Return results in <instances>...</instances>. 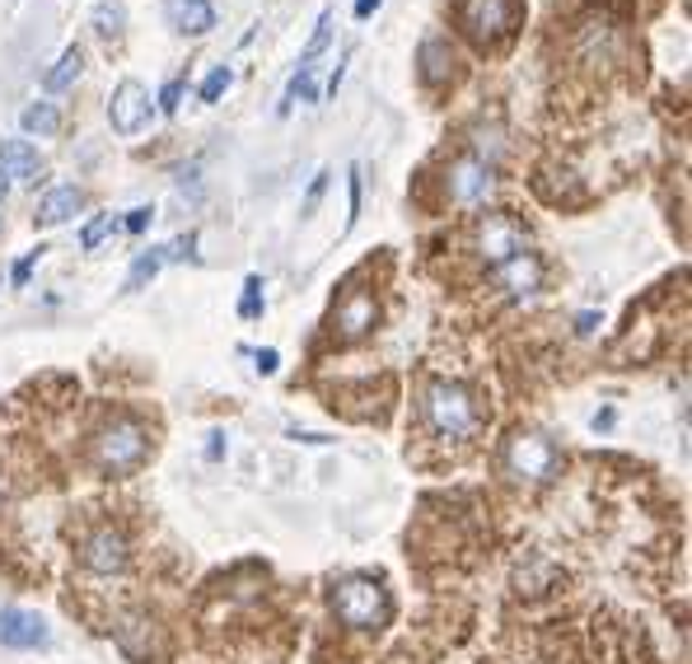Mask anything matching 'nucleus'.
I'll return each mask as SVG.
<instances>
[{
    "mask_svg": "<svg viewBox=\"0 0 692 664\" xmlns=\"http://www.w3.org/2000/svg\"><path fill=\"white\" fill-rule=\"evenodd\" d=\"M422 417H426V426L435 436L468 440V436H478V426H482V407H478V398H472L464 384L435 379L426 388V398H422Z\"/></svg>",
    "mask_w": 692,
    "mask_h": 664,
    "instance_id": "nucleus-1",
    "label": "nucleus"
},
{
    "mask_svg": "<svg viewBox=\"0 0 692 664\" xmlns=\"http://www.w3.org/2000/svg\"><path fill=\"white\" fill-rule=\"evenodd\" d=\"M150 454V436L141 421L131 417H113L104 431L94 436V463L104 468V473H131V468H141Z\"/></svg>",
    "mask_w": 692,
    "mask_h": 664,
    "instance_id": "nucleus-2",
    "label": "nucleus"
},
{
    "mask_svg": "<svg viewBox=\"0 0 692 664\" xmlns=\"http://www.w3.org/2000/svg\"><path fill=\"white\" fill-rule=\"evenodd\" d=\"M557 463H562L557 445L539 431H515L501 449V468H505L510 482H547L557 473Z\"/></svg>",
    "mask_w": 692,
    "mask_h": 664,
    "instance_id": "nucleus-3",
    "label": "nucleus"
},
{
    "mask_svg": "<svg viewBox=\"0 0 692 664\" xmlns=\"http://www.w3.org/2000/svg\"><path fill=\"white\" fill-rule=\"evenodd\" d=\"M332 613H338L347 628H380L388 618V595L384 585H374L370 576H347L332 585Z\"/></svg>",
    "mask_w": 692,
    "mask_h": 664,
    "instance_id": "nucleus-4",
    "label": "nucleus"
},
{
    "mask_svg": "<svg viewBox=\"0 0 692 664\" xmlns=\"http://www.w3.org/2000/svg\"><path fill=\"white\" fill-rule=\"evenodd\" d=\"M459 24L478 47H497L520 29L515 0H459Z\"/></svg>",
    "mask_w": 692,
    "mask_h": 664,
    "instance_id": "nucleus-5",
    "label": "nucleus"
},
{
    "mask_svg": "<svg viewBox=\"0 0 692 664\" xmlns=\"http://www.w3.org/2000/svg\"><path fill=\"white\" fill-rule=\"evenodd\" d=\"M524 225L515 216H501V211H491V216H482L478 234H472V253L487 263V267H501L505 258H515V253H524Z\"/></svg>",
    "mask_w": 692,
    "mask_h": 664,
    "instance_id": "nucleus-6",
    "label": "nucleus"
},
{
    "mask_svg": "<svg viewBox=\"0 0 692 664\" xmlns=\"http://www.w3.org/2000/svg\"><path fill=\"white\" fill-rule=\"evenodd\" d=\"M445 188L459 206H487L497 197V169H487L482 160H472V154H459L445 173Z\"/></svg>",
    "mask_w": 692,
    "mask_h": 664,
    "instance_id": "nucleus-7",
    "label": "nucleus"
},
{
    "mask_svg": "<svg viewBox=\"0 0 692 664\" xmlns=\"http://www.w3.org/2000/svg\"><path fill=\"white\" fill-rule=\"evenodd\" d=\"M81 561H85V571H94V576H117V571H127V561H131V543H127L123 529L98 524V529L85 538Z\"/></svg>",
    "mask_w": 692,
    "mask_h": 664,
    "instance_id": "nucleus-8",
    "label": "nucleus"
},
{
    "mask_svg": "<svg viewBox=\"0 0 692 664\" xmlns=\"http://www.w3.org/2000/svg\"><path fill=\"white\" fill-rule=\"evenodd\" d=\"M150 94H146V85H136V81H123L113 89V99H108V122H113V131L117 136H136L146 122H150Z\"/></svg>",
    "mask_w": 692,
    "mask_h": 664,
    "instance_id": "nucleus-9",
    "label": "nucleus"
},
{
    "mask_svg": "<svg viewBox=\"0 0 692 664\" xmlns=\"http://www.w3.org/2000/svg\"><path fill=\"white\" fill-rule=\"evenodd\" d=\"M113 641H117V651L136 664H150L164 655V632H160V622H150V618H123Z\"/></svg>",
    "mask_w": 692,
    "mask_h": 664,
    "instance_id": "nucleus-10",
    "label": "nucleus"
},
{
    "mask_svg": "<svg viewBox=\"0 0 692 664\" xmlns=\"http://www.w3.org/2000/svg\"><path fill=\"white\" fill-rule=\"evenodd\" d=\"M52 632L47 622L29 613V609H0V646L10 651H33V646H47Z\"/></svg>",
    "mask_w": 692,
    "mask_h": 664,
    "instance_id": "nucleus-11",
    "label": "nucleus"
},
{
    "mask_svg": "<svg viewBox=\"0 0 692 664\" xmlns=\"http://www.w3.org/2000/svg\"><path fill=\"white\" fill-rule=\"evenodd\" d=\"M374 319H380V304H374L370 290H351V296L338 304V314H332V332H338L342 342H361L374 328Z\"/></svg>",
    "mask_w": 692,
    "mask_h": 664,
    "instance_id": "nucleus-12",
    "label": "nucleus"
},
{
    "mask_svg": "<svg viewBox=\"0 0 692 664\" xmlns=\"http://www.w3.org/2000/svg\"><path fill=\"white\" fill-rule=\"evenodd\" d=\"M491 271H497V286L505 290V296H515V300L533 296V290L543 286V263L533 258V253H515V258H505L501 267H491Z\"/></svg>",
    "mask_w": 692,
    "mask_h": 664,
    "instance_id": "nucleus-13",
    "label": "nucleus"
},
{
    "mask_svg": "<svg viewBox=\"0 0 692 664\" xmlns=\"http://www.w3.org/2000/svg\"><path fill=\"white\" fill-rule=\"evenodd\" d=\"M417 71H422V81L430 89H440L454 81V47L445 43V38H426L422 52H417Z\"/></svg>",
    "mask_w": 692,
    "mask_h": 664,
    "instance_id": "nucleus-14",
    "label": "nucleus"
},
{
    "mask_svg": "<svg viewBox=\"0 0 692 664\" xmlns=\"http://www.w3.org/2000/svg\"><path fill=\"white\" fill-rule=\"evenodd\" d=\"M81 206H85V192L75 188V183H62V188L47 192L43 206H38V225H47V229H52V225H66Z\"/></svg>",
    "mask_w": 692,
    "mask_h": 664,
    "instance_id": "nucleus-15",
    "label": "nucleus"
},
{
    "mask_svg": "<svg viewBox=\"0 0 692 664\" xmlns=\"http://www.w3.org/2000/svg\"><path fill=\"white\" fill-rule=\"evenodd\" d=\"M169 14H173V29L178 33H211L215 29V6L211 0H169Z\"/></svg>",
    "mask_w": 692,
    "mask_h": 664,
    "instance_id": "nucleus-16",
    "label": "nucleus"
},
{
    "mask_svg": "<svg viewBox=\"0 0 692 664\" xmlns=\"http://www.w3.org/2000/svg\"><path fill=\"white\" fill-rule=\"evenodd\" d=\"M38 169H43V160L29 141H0V173L6 179H38Z\"/></svg>",
    "mask_w": 692,
    "mask_h": 664,
    "instance_id": "nucleus-17",
    "label": "nucleus"
},
{
    "mask_svg": "<svg viewBox=\"0 0 692 664\" xmlns=\"http://www.w3.org/2000/svg\"><path fill=\"white\" fill-rule=\"evenodd\" d=\"M81 71H85V52L71 43L62 56H56V66L43 75V89H47V94H62V89H71L75 81H81Z\"/></svg>",
    "mask_w": 692,
    "mask_h": 664,
    "instance_id": "nucleus-18",
    "label": "nucleus"
},
{
    "mask_svg": "<svg viewBox=\"0 0 692 664\" xmlns=\"http://www.w3.org/2000/svg\"><path fill=\"white\" fill-rule=\"evenodd\" d=\"M19 127H24L29 136H56L62 131V113H56L52 104H29L24 113H19Z\"/></svg>",
    "mask_w": 692,
    "mask_h": 664,
    "instance_id": "nucleus-19",
    "label": "nucleus"
},
{
    "mask_svg": "<svg viewBox=\"0 0 692 664\" xmlns=\"http://www.w3.org/2000/svg\"><path fill=\"white\" fill-rule=\"evenodd\" d=\"M164 263H169V253H164V248H146L141 258L131 263V271H127V290H141L146 281H155V271H160Z\"/></svg>",
    "mask_w": 692,
    "mask_h": 664,
    "instance_id": "nucleus-20",
    "label": "nucleus"
},
{
    "mask_svg": "<svg viewBox=\"0 0 692 664\" xmlns=\"http://www.w3.org/2000/svg\"><path fill=\"white\" fill-rule=\"evenodd\" d=\"M123 24H127V10L117 6V0H104V6H94V29H98V38H123Z\"/></svg>",
    "mask_w": 692,
    "mask_h": 664,
    "instance_id": "nucleus-21",
    "label": "nucleus"
},
{
    "mask_svg": "<svg viewBox=\"0 0 692 664\" xmlns=\"http://www.w3.org/2000/svg\"><path fill=\"white\" fill-rule=\"evenodd\" d=\"M328 43H332V14H319V29H313V38H309L305 52H300V71H313V62L323 56Z\"/></svg>",
    "mask_w": 692,
    "mask_h": 664,
    "instance_id": "nucleus-22",
    "label": "nucleus"
},
{
    "mask_svg": "<svg viewBox=\"0 0 692 664\" xmlns=\"http://www.w3.org/2000/svg\"><path fill=\"white\" fill-rule=\"evenodd\" d=\"M295 99H300V104H319V85H313V71H295V81H290V89H286V104H281V108H290Z\"/></svg>",
    "mask_w": 692,
    "mask_h": 664,
    "instance_id": "nucleus-23",
    "label": "nucleus"
},
{
    "mask_svg": "<svg viewBox=\"0 0 692 664\" xmlns=\"http://www.w3.org/2000/svg\"><path fill=\"white\" fill-rule=\"evenodd\" d=\"M117 229V221H113V211H104V216H94L85 229H81V248H98L108 239V234Z\"/></svg>",
    "mask_w": 692,
    "mask_h": 664,
    "instance_id": "nucleus-24",
    "label": "nucleus"
},
{
    "mask_svg": "<svg viewBox=\"0 0 692 664\" xmlns=\"http://www.w3.org/2000/svg\"><path fill=\"white\" fill-rule=\"evenodd\" d=\"M230 81H234V71L230 66H215L206 81H202V104H221V94L230 89Z\"/></svg>",
    "mask_w": 692,
    "mask_h": 664,
    "instance_id": "nucleus-25",
    "label": "nucleus"
},
{
    "mask_svg": "<svg viewBox=\"0 0 692 664\" xmlns=\"http://www.w3.org/2000/svg\"><path fill=\"white\" fill-rule=\"evenodd\" d=\"M239 314H244V319H258V314H263V277H248V281H244Z\"/></svg>",
    "mask_w": 692,
    "mask_h": 664,
    "instance_id": "nucleus-26",
    "label": "nucleus"
},
{
    "mask_svg": "<svg viewBox=\"0 0 692 664\" xmlns=\"http://www.w3.org/2000/svg\"><path fill=\"white\" fill-rule=\"evenodd\" d=\"M361 221V169L347 173V229Z\"/></svg>",
    "mask_w": 692,
    "mask_h": 664,
    "instance_id": "nucleus-27",
    "label": "nucleus"
},
{
    "mask_svg": "<svg viewBox=\"0 0 692 664\" xmlns=\"http://www.w3.org/2000/svg\"><path fill=\"white\" fill-rule=\"evenodd\" d=\"M43 253H47V248H43V244H38L33 253H24V258H19V263L10 267V277H14V286H29V277H33V267H38V258H43Z\"/></svg>",
    "mask_w": 692,
    "mask_h": 664,
    "instance_id": "nucleus-28",
    "label": "nucleus"
},
{
    "mask_svg": "<svg viewBox=\"0 0 692 664\" xmlns=\"http://www.w3.org/2000/svg\"><path fill=\"white\" fill-rule=\"evenodd\" d=\"M323 192H328V173H319V179L309 183V192H305V216H313L319 211V202H323Z\"/></svg>",
    "mask_w": 692,
    "mask_h": 664,
    "instance_id": "nucleus-29",
    "label": "nucleus"
},
{
    "mask_svg": "<svg viewBox=\"0 0 692 664\" xmlns=\"http://www.w3.org/2000/svg\"><path fill=\"white\" fill-rule=\"evenodd\" d=\"M183 89H188L183 81H169L164 94H160V108H164V113H178V104H183Z\"/></svg>",
    "mask_w": 692,
    "mask_h": 664,
    "instance_id": "nucleus-30",
    "label": "nucleus"
},
{
    "mask_svg": "<svg viewBox=\"0 0 692 664\" xmlns=\"http://www.w3.org/2000/svg\"><path fill=\"white\" fill-rule=\"evenodd\" d=\"M150 221H155V211H150V206H136V211H131V216H127V221H123V225H127V229H131V234H141V229H146V225H150Z\"/></svg>",
    "mask_w": 692,
    "mask_h": 664,
    "instance_id": "nucleus-31",
    "label": "nucleus"
},
{
    "mask_svg": "<svg viewBox=\"0 0 692 664\" xmlns=\"http://www.w3.org/2000/svg\"><path fill=\"white\" fill-rule=\"evenodd\" d=\"M253 365H258V375H276V365H281V356H276L272 346H263V351H258V361H253Z\"/></svg>",
    "mask_w": 692,
    "mask_h": 664,
    "instance_id": "nucleus-32",
    "label": "nucleus"
},
{
    "mask_svg": "<svg viewBox=\"0 0 692 664\" xmlns=\"http://www.w3.org/2000/svg\"><path fill=\"white\" fill-rule=\"evenodd\" d=\"M380 6H384V0H355V19H370Z\"/></svg>",
    "mask_w": 692,
    "mask_h": 664,
    "instance_id": "nucleus-33",
    "label": "nucleus"
},
{
    "mask_svg": "<svg viewBox=\"0 0 692 664\" xmlns=\"http://www.w3.org/2000/svg\"><path fill=\"white\" fill-rule=\"evenodd\" d=\"M225 454V436H215L211 445H206V459H221Z\"/></svg>",
    "mask_w": 692,
    "mask_h": 664,
    "instance_id": "nucleus-34",
    "label": "nucleus"
},
{
    "mask_svg": "<svg viewBox=\"0 0 692 664\" xmlns=\"http://www.w3.org/2000/svg\"><path fill=\"white\" fill-rule=\"evenodd\" d=\"M608 426H613V407H604V413L595 417V431H608Z\"/></svg>",
    "mask_w": 692,
    "mask_h": 664,
    "instance_id": "nucleus-35",
    "label": "nucleus"
},
{
    "mask_svg": "<svg viewBox=\"0 0 692 664\" xmlns=\"http://www.w3.org/2000/svg\"><path fill=\"white\" fill-rule=\"evenodd\" d=\"M595 323H599L595 314H581V319H576V332H595Z\"/></svg>",
    "mask_w": 692,
    "mask_h": 664,
    "instance_id": "nucleus-36",
    "label": "nucleus"
},
{
    "mask_svg": "<svg viewBox=\"0 0 692 664\" xmlns=\"http://www.w3.org/2000/svg\"><path fill=\"white\" fill-rule=\"evenodd\" d=\"M6 192H10V179H6V173H0V202H6Z\"/></svg>",
    "mask_w": 692,
    "mask_h": 664,
    "instance_id": "nucleus-37",
    "label": "nucleus"
}]
</instances>
